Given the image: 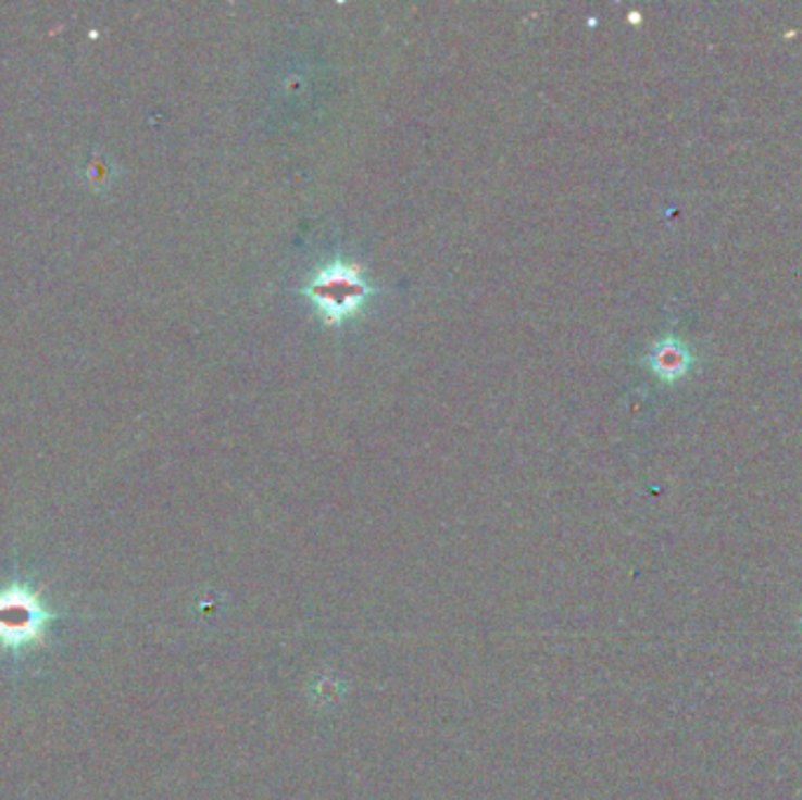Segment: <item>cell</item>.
<instances>
[{"mask_svg": "<svg viewBox=\"0 0 802 800\" xmlns=\"http://www.w3.org/2000/svg\"><path fill=\"white\" fill-rule=\"evenodd\" d=\"M52 620V611L28 585L12 583L0 589V650L20 655L42 643Z\"/></svg>", "mask_w": 802, "mask_h": 800, "instance_id": "obj_1", "label": "cell"}, {"mask_svg": "<svg viewBox=\"0 0 802 800\" xmlns=\"http://www.w3.org/2000/svg\"><path fill=\"white\" fill-rule=\"evenodd\" d=\"M800 629H802V620H800Z\"/></svg>", "mask_w": 802, "mask_h": 800, "instance_id": "obj_4", "label": "cell"}, {"mask_svg": "<svg viewBox=\"0 0 802 800\" xmlns=\"http://www.w3.org/2000/svg\"><path fill=\"white\" fill-rule=\"evenodd\" d=\"M303 293L310 296L326 322L340 324L364 305L374 289L366 285L360 265L336 261L312 277Z\"/></svg>", "mask_w": 802, "mask_h": 800, "instance_id": "obj_2", "label": "cell"}, {"mask_svg": "<svg viewBox=\"0 0 802 800\" xmlns=\"http://www.w3.org/2000/svg\"><path fill=\"white\" fill-rule=\"evenodd\" d=\"M648 364L652 372H655L662 380L674 383L680 380L690 372L692 366V354L688 350V346L682 343L678 338H662L652 346L650 354H648Z\"/></svg>", "mask_w": 802, "mask_h": 800, "instance_id": "obj_3", "label": "cell"}]
</instances>
